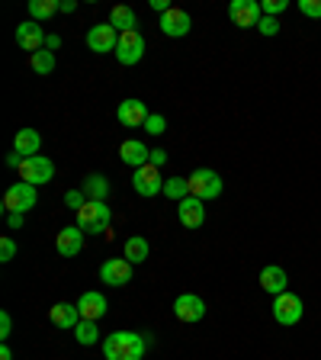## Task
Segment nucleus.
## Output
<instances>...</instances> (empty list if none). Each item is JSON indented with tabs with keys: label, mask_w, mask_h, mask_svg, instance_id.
I'll list each match as a JSON object with an SVG mask.
<instances>
[{
	"label": "nucleus",
	"mask_w": 321,
	"mask_h": 360,
	"mask_svg": "<svg viewBox=\"0 0 321 360\" xmlns=\"http://www.w3.org/2000/svg\"><path fill=\"white\" fill-rule=\"evenodd\" d=\"M164 161H167V151H164V148H155V151H151V158H148V165L161 167V165H164Z\"/></svg>",
	"instance_id": "37"
},
{
	"label": "nucleus",
	"mask_w": 321,
	"mask_h": 360,
	"mask_svg": "<svg viewBox=\"0 0 321 360\" xmlns=\"http://www.w3.org/2000/svg\"><path fill=\"white\" fill-rule=\"evenodd\" d=\"M61 10V0H30V13H32V22L36 20H48Z\"/></svg>",
	"instance_id": "27"
},
{
	"label": "nucleus",
	"mask_w": 321,
	"mask_h": 360,
	"mask_svg": "<svg viewBox=\"0 0 321 360\" xmlns=\"http://www.w3.org/2000/svg\"><path fill=\"white\" fill-rule=\"evenodd\" d=\"M30 65H32V71H36V75H52V71H55V55L48 52V49H42V52L30 55Z\"/></svg>",
	"instance_id": "28"
},
{
	"label": "nucleus",
	"mask_w": 321,
	"mask_h": 360,
	"mask_svg": "<svg viewBox=\"0 0 321 360\" xmlns=\"http://www.w3.org/2000/svg\"><path fill=\"white\" fill-rule=\"evenodd\" d=\"M151 338L135 335V331H112L103 338V357L106 360H142Z\"/></svg>",
	"instance_id": "1"
},
{
	"label": "nucleus",
	"mask_w": 321,
	"mask_h": 360,
	"mask_svg": "<svg viewBox=\"0 0 321 360\" xmlns=\"http://www.w3.org/2000/svg\"><path fill=\"white\" fill-rule=\"evenodd\" d=\"M132 187L138 196H148L151 200V196L164 193V177H161V171H157L155 165H145L132 174Z\"/></svg>",
	"instance_id": "6"
},
{
	"label": "nucleus",
	"mask_w": 321,
	"mask_h": 360,
	"mask_svg": "<svg viewBox=\"0 0 321 360\" xmlns=\"http://www.w3.org/2000/svg\"><path fill=\"white\" fill-rule=\"evenodd\" d=\"M22 161H26V158H22V155H16V151H13V155H7V165H10V167H20Z\"/></svg>",
	"instance_id": "42"
},
{
	"label": "nucleus",
	"mask_w": 321,
	"mask_h": 360,
	"mask_svg": "<svg viewBox=\"0 0 321 360\" xmlns=\"http://www.w3.org/2000/svg\"><path fill=\"white\" fill-rule=\"evenodd\" d=\"M110 219H112L110 206H106V202H97V200H87L81 210L74 212V225L81 229L84 235L106 232V229H110Z\"/></svg>",
	"instance_id": "2"
},
{
	"label": "nucleus",
	"mask_w": 321,
	"mask_h": 360,
	"mask_svg": "<svg viewBox=\"0 0 321 360\" xmlns=\"http://www.w3.org/2000/svg\"><path fill=\"white\" fill-rule=\"evenodd\" d=\"M45 49H48V52L61 49V36H48V39H45Z\"/></svg>",
	"instance_id": "39"
},
{
	"label": "nucleus",
	"mask_w": 321,
	"mask_h": 360,
	"mask_svg": "<svg viewBox=\"0 0 321 360\" xmlns=\"http://www.w3.org/2000/svg\"><path fill=\"white\" fill-rule=\"evenodd\" d=\"M299 10L312 20H321V0H299Z\"/></svg>",
	"instance_id": "33"
},
{
	"label": "nucleus",
	"mask_w": 321,
	"mask_h": 360,
	"mask_svg": "<svg viewBox=\"0 0 321 360\" xmlns=\"http://www.w3.org/2000/svg\"><path fill=\"white\" fill-rule=\"evenodd\" d=\"M173 315H177L180 322H199L202 315H206V302L196 296V292H183V296H177L173 300Z\"/></svg>",
	"instance_id": "12"
},
{
	"label": "nucleus",
	"mask_w": 321,
	"mask_h": 360,
	"mask_svg": "<svg viewBox=\"0 0 321 360\" xmlns=\"http://www.w3.org/2000/svg\"><path fill=\"white\" fill-rule=\"evenodd\" d=\"M119 45V32L112 30L110 22H100V26H90L87 32V49L97 55H106V52H116Z\"/></svg>",
	"instance_id": "9"
},
{
	"label": "nucleus",
	"mask_w": 321,
	"mask_h": 360,
	"mask_svg": "<svg viewBox=\"0 0 321 360\" xmlns=\"http://www.w3.org/2000/svg\"><path fill=\"white\" fill-rule=\"evenodd\" d=\"M74 338L81 341V345H97V338H100L97 322H87V319H81V325L74 328Z\"/></svg>",
	"instance_id": "29"
},
{
	"label": "nucleus",
	"mask_w": 321,
	"mask_h": 360,
	"mask_svg": "<svg viewBox=\"0 0 321 360\" xmlns=\"http://www.w3.org/2000/svg\"><path fill=\"white\" fill-rule=\"evenodd\" d=\"M84 202H87V193H84V190H67V193H65V206H67V210L77 212Z\"/></svg>",
	"instance_id": "30"
},
{
	"label": "nucleus",
	"mask_w": 321,
	"mask_h": 360,
	"mask_svg": "<svg viewBox=\"0 0 321 360\" xmlns=\"http://www.w3.org/2000/svg\"><path fill=\"white\" fill-rule=\"evenodd\" d=\"M48 322L65 331H74L77 325H81V309L71 306V302H55V306L48 309Z\"/></svg>",
	"instance_id": "16"
},
{
	"label": "nucleus",
	"mask_w": 321,
	"mask_h": 360,
	"mask_svg": "<svg viewBox=\"0 0 321 360\" xmlns=\"http://www.w3.org/2000/svg\"><path fill=\"white\" fill-rule=\"evenodd\" d=\"M161 32L164 36H171V39H180V36H187L190 32V26H193V20H190V13L187 10H180V7H171L164 16H161Z\"/></svg>",
	"instance_id": "14"
},
{
	"label": "nucleus",
	"mask_w": 321,
	"mask_h": 360,
	"mask_svg": "<svg viewBox=\"0 0 321 360\" xmlns=\"http://www.w3.org/2000/svg\"><path fill=\"white\" fill-rule=\"evenodd\" d=\"M257 30H261L263 36H277V32H280L277 16H261V22H257Z\"/></svg>",
	"instance_id": "32"
},
{
	"label": "nucleus",
	"mask_w": 321,
	"mask_h": 360,
	"mask_svg": "<svg viewBox=\"0 0 321 360\" xmlns=\"http://www.w3.org/2000/svg\"><path fill=\"white\" fill-rule=\"evenodd\" d=\"M261 286L270 292V296H280V292H286V286H289V277H286L283 267L270 264V267L261 270Z\"/></svg>",
	"instance_id": "21"
},
{
	"label": "nucleus",
	"mask_w": 321,
	"mask_h": 360,
	"mask_svg": "<svg viewBox=\"0 0 321 360\" xmlns=\"http://www.w3.org/2000/svg\"><path fill=\"white\" fill-rule=\"evenodd\" d=\"M164 196L183 202L190 196V177H167L164 180Z\"/></svg>",
	"instance_id": "26"
},
{
	"label": "nucleus",
	"mask_w": 321,
	"mask_h": 360,
	"mask_svg": "<svg viewBox=\"0 0 321 360\" xmlns=\"http://www.w3.org/2000/svg\"><path fill=\"white\" fill-rule=\"evenodd\" d=\"M20 177L26 180V184H32V187H42V184H48V180L55 177V165L45 155L26 158L20 165Z\"/></svg>",
	"instance_id": "4"
},
{
	"label": "nucleus",
	"mask_w": 321,
	"mask_h": 360,
	"mask_svg": "<svg viewBox=\"0 0 321 360\" xmlns=\"http://www.w3.org/2000/svg\"><path fill=\"white\" fill-rule=\"evenodd\" d=\"M77 309H81V319L87 322H100L106 315V296L103 292H84L81 300H77Z\"/></svg>",
	"instance_id": "19"
},
{
	"label": "nucleus",
	"mask_w": 321,
	"mask_h": 360,
	"mask_svg": "<svg viewBox=\"0 0 321 360\" xmlns=\"http://www.w3.org/2000/svg\"><path fill=\"white\" fill-rule=\"evenodd\" d=\"M110 26L116 32H132L135 30V10L132 7H112V13H110Z\"/></svg>",
	"instance_id": "25"
},
{
	"label": "nucleus",
	"mask_w": 321,
	"mask_h": 360,
	"mask_svg": "<svg viewBox=\"0 0 321 360\" xmlns=\"http://www.w3.org/2000/svg\"><path fill=\"white\" fill-rule=\"evenodd\" d=\"M39 145H42V135L36 129H20L13 139V151L22 158H36L39 155Z\"/></svg>",
	"instance_id": "22"
},
{
	"label": "nucleus",
	"mask_w": 321,
	"mask_h": 360,
	"mask_svg": "<svg viewBox=\"0 0 321 360\" xmlns=\"http://www.w3.org/2000/svg\"><path fill=\"white\" fill-rule=\"evenodd\" d=\"M119 158H122V165H132L135 171H138V167L148 165L151 151H148V145H145V142H135V139H129V142L119 145Z\"/></svg>",
	"instance_id": "20"
},
{
	"label": "nucleus",
	"mask_w": 321,
	"mask_h": 360,
	"mask_svg": "<svg viewBox=\"0 0 321 360\" xmlns=\"http://www.w3.org/2000/svg\"><path fill=\"white\" fill-rule=\"evenodd\" d=\"M151 7H155V10H161V16H164L167 10H171V4H167V0H151Z\"/></svg>",
	"instance_id": "41"
},
{
	"label": "nucleus",
	"mask_w": 321,
	"mask_h": 360,
	"mask_svg": "<svg viewBox=\"0 0 321 360\" xmlns=\"http://www.w3.org/2000/svg\"><path fill=\"white\" fill-rule=\"evenodd\" d=\"M84 193H87V200H97V202H106V196H110V180L103 177V174H90V177H84Z\"/></svg>",
	"instance_id": "23"
},
{
	"label": "nucleus",
	"mask_w": 321,
	"mask_h": 360,
	"mask_svg": "<svg viewBox=\"0 0 321 360\" xmlns=\"http://www.w3.org/2000/svg\"><path fill=\"white\" fill-rule=\"evenodd\" d=\"M126 261L129 264H142L148 261V238H142V235H132V238H126Z\"/></svg>",
	"instance_id": "24"
},
{
	"label": "nucleus",
	"mask_w": 321,
	"mask_h": 360,
	"mask_svg": "<svg viewBox=\"0 0 321 360\" xmlns=\"http://www.w3.org/2000/svg\"><path fill=\"white\" fill-rule=\"evenodd\" d=\"M7 225L10 229H22V212H7Z\"/></svg>",
	"instance_id": "38"
},
{
	"label": "nucleus",
	"mask_w": 321,
	"mask_h": 360,
	"mask_svg": "<svg viewBox=\"0 0 321 360\" xmlns=\"http://www.w3.org/2000/svg\"><path fill=\"white\" fill-rule=\"evenodd\" d=\"M77 10V0H61V13H74Z\"/></svg>",
	"instance_id": "40"
},
{
	"label": "nucleus",
	"mask_w": 321,
	"mask_h": 360,
	"mask_svg": "<svg viewBox=\"0 0 321 360\" xmlns=\"http://www.w3.org/2000/svg\"><path fill=\"white\" fill-rule=\"evenodd\" d=\"M145 49H148V42H145V36L138 30L122 32L119 45H116V58H119L122 65H138V61H142V55H145Z\"/></svg>",
	"instance_id": "7"
},
{
	"label": "nucleus",
	"mask_w": 321,
	"mask_h": 360,
	"mask_svg": "<svg viewBox=\"0 0 321 360\" xmlns=\"http://www.w3.org/2000/svg\"><path fill=\"white\" fill-rule=\"evenodd\" d=\"M190 196H196V200H216V196H222V177H218L216 171H209V167H199V171L190 174Z\"/></svg>",
	"instance_id": "3"
},
{
	"label": "nucleus",
	"mask_w": 321,
	"mask_h": 360,
	"mask_svg": "<svg viewBox=\"0 0 321 360\" xmlns=\"http://www.w3.org/2000/svg\"><path fill=\"white\" fill-rule=\"evenodd\" d=\"M0 360H13V354H10V347H7V345L0 347Z\"/></svg>",
	"instance_id": "43"
},
{
	"label": "nucleus",
	"mask_w": 321,
	"mask_h": 360,
	"mask_svg": "<svg viewBox=\"0 0 321 360\" xmlns=\"http://www.w3.org/2000/svg\"><path fill=\"white\" fill-rule=\"evenodd\" d=\"M45 30L42 26H39V22H20V26H16V42H20V49L22 52H30V55H36V52H42L45 49Z\"/></svg>",
	"instance_id": "11"
},
{
	"label": "nucleus",
	"mask_w": 321,
	"mask_h": 360,
	"mask_svg": "<svg viewBox=\"0 0 321 360\" xmlns=\"http://www.w3.org/2000/svg\"><path fill=\"white\" fill-rule=\"evenodd\" d=\"M13 255H16V241L13 238H0V261L4 264L13 261Z\"/></svg>",
	"instance_id": "35"
},
{
	"label": "nucleus",
	"mask_w": 321,
	"mask_h": 360,
	"mask_svg": "<svg viewBox=\"0 0 321 360\" xmlns=\"http://www.w3.org/2000/svg\"><path fill=\"white\" fill-rule=\"evenodd\" d=\"M55 248H58V255L61 257H74L81 255V248H84V232L77 229V225H67V229H61L58 238H55Z\"/></svg>",
	"instance_id": "17"
},
{
	"label": "nucleus",
	"mask_w": 321,
	"mask_h": 360,
	"mask_svg": "<svg viewBox=\"0 0 321 360\" xmlns=\"http://www.w3.org/2000/svg\"><path fill=\"white\" fill-rule=\"evenodd\" d=\"M10 331H13V319L10 312H0V338H10Z\"/></svg>",
	"instance_id": "36"
},
{
	"label": "nucleus",
	"mask_w": 321,
	"mask_h": 360,
	"mask_svg": "<svg viewBox=\"0 0 321 360\" xmlns=\"http://www.w3.org/2000/svg\"><path fill=\"white\" fill-rule=\"evenodd\" d=\"M228 16H232V22L238 26V30H251V26H257L261 22V4H254V0H232L228 4Z\"/></svg>",
	"instance_id": "10"
},
{
	"label": "nucleus",
	"mask_w": 321,
	"mask_h": 360,
	"mask_svg": "<svg viewBox=\"0 0 321 360\" xmlns=\"http://www.w3.org/2000/svg\"><path fill=\"white\" fill-rule=\"evenodd\" d=\"M36 206V187L32 184H26V180H20V184H13V187L4 193V210L7 212H26Z\"/></svg>",
	"instance_id": "5"
},
{
	"label": "nucleus",
	"mask_w": 321,
	"mask_h": 360,
	"mask_svg": "<svg viewBox=\"0 0 321 360\" xmlns=\"http://www.w3.org/2000/svg\"><path fill=\"white\" fill-rule=\"evenodd\" d=\"M148 106L142 103V100H122L119 110H116V120L122 122L126 129H135V126H145L148 122Z\"/></svg>",
	"instance_id": "15"
},
{
	"label": "nucleus",
	"mask_w": 321,
	"mask_h": 360,
	"mask_svg": "<svg viewBox=\"0 0 321 360\" xmlns=\"http://www.w3.org/2000/svg\"><path fill=\"white\" fill-rule=\"evenodd\" d=\"M286 7H289V0H263V4H261V13L263 16H277V13H283Z\"/></svg>",
	"instance_id": "31"
},
{
	"label": "nucleus",
	"mask_w": 321,
	"mask_h": 360,
	"mask_svg": "<svg viewBox=\"0 0 321 360\" xmlns=\"http://www.w3.org/2000/svg\"><path fill=\"white\" fill-rule=\"evenodd\" d=\"M145 126H148V132H151V135H161V132L167 129V120H164V116H157V112H151Z\"/></svg>",
	"instance_id": "34"
},
{
	"label": "nucleus",
	"mask_w": 321,
	"mask_h": 360,
	"mask_svg": "<svg viewBox=\"0 0 321 360\" xmlns=\"http://www.w3.org/2000/svg\"><path fill=\"white\" fill-rule=\"evenodd\" d=\"M273 319H277L280 325H296L302 319V300L289 290L273 296Z\"/></svg>",
	"instance_id": "8"
},
{
	"label": "nucleus",
	"mask_w": 321,
	"mask_h": 360,
	"mask_svg": "<svg viewBox=\"0 0 321 360\" xmlns=\"http://www.w3.org/2000/svg\"><path fill=\"white\" fill-rule=\"evenodd\" d=\"M177 216H180V222L187 225V229H199V225L206 222L202 200H196V196H187L183 202H177Z\"/></svg>",
	"instance_id": "18"
},
{
	"label": "nucleus",
	"mask_w": 321,
	"mask_h": 360,
	"mask_svg": "<svg viewBox=\"0 0 321 360\" xmlns=\"http://www.w3.org/2000/svg\"><path fill=\"white\" fill-rule=\"evenodd\" d=\"M100 280L106 286H126L132 280V264L126 257H110V261L100 267Z\"/></svg>",
	"instance_id": "13"
}]
</instances>
